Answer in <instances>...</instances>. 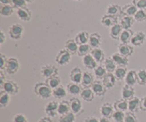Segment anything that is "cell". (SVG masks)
Returning <instances> with one entry per match:
<instances>
[{"instance_id":"d590c367","label":"cell","mask_w":146,"mask_h":122,"mask_svg":"<svg viewBox=\"0 0 146 122\" xmlns=\"http://www.w3.org/2000/svg\"><path fill=\"white\" fill-rule=\"evenodd\" d=\"M128 69L125 67H117L116 69L113 72L114 76L117 81H124L127 74H128Z\"/></svg>"},{"instance_id":"f6af8a7d","label":"cell","mask_w":146,"mask_h":122,"mask_svg":"<svg viewBox=\"0 0 146 122\" xmlns=\"http://www.w3.org/2000/svg\"><path fill=\"white\" fill-rule=\"evenodd\" d=\"M76 114L71 111L66 114L60 116L58 118V122H76Z\"/></svg>"},{"instance_id":"ab89813d","label":"cell","mask_w":146,"mask_h":122,"mask_svg":"<svg viewBox=\"0 0 146 122\" xmlns=\"http://www.w3.org/2000/svg\"><path fill=\"white\" fill-rule=\"evenodd\" d=\"M45 82L51 87L52 89L56 88L58 86H60L61 84V77L58 75L54 76V77H51L50 78L46 79Z\"/></svg>"},{"instance_id":"4fadbf2b","label":"cell","mask_w":146,"mask_h":122,"mask_svg":"<svg viewBox=\"0 0 146 122\" xmlns=\"http://www.w3.org/2000/svg\"><path fill=\"white\" fill-rule=\"evenodd\" d=\"M83 73H84V71L81 70V69L80 67H74L71 70L69 74V78L71 82L81 84V79H82L83 77Z\"/></svg>"},{"instance_id":"be15d7a7","label":"cell","mask_w":146,"mask_h":122,"mask_svg":"<svg viewBox=\"0 0 146 122\" xmlns=\"http://www.w3.org/2000/svg\"><path fill=\"white\" fill-rule=\"evenodd\" d=\"M73 1H81L82 0H73Z\"/></svg>"},{"instance_id":"30bf717a","label":"cell","mask_w":146,"mask_h":122,"mask_svg":"<svg viewBox=\"0 0 146 122\" xmlns=\"http://www.w3.org/2000/svg\"><path fill=\"white\" fill-rule=\"evenodd\" d=\"M114 112H115V109H114L113 104L109 102L104 103L100 107V114L103 117L108 119L112 118Z\"/></svg>"},{"instance_id":"52a82bcc","label":"cell","mask_w":146,"mask_h":122,"mask_svg":"<svg viewBox=\"0 0 146 122\" xmlns=\"http://www.w3.org/2000/svg\"><path fill=\"white\" fill-rule=\"evenodd\" d=\"M58 102L56 101H48L44 107V112L48 117L54 118L58 114Z\"/></svg>"},{"instance_id":"6da1fadb","label":"cell","mask_w":146,"mask_h":122,"mask_svg":"<svg viewBox=\"0 0 146 122\" xmlns=\"http://www.w3.org/2000/svg\"><path fill=\"white\" fill-rule=\"evenodd\" d=\"M33 91L36 96L41 99H48L52 96L53 89L44 81V82H37L33 88Z\"/></svg>"},{"instance_id":"f35d334b","label":"cell","mask_w":146,"mask_h":122,"mask_svg":"<svg viewBox=\"0 0 146 122\" xmlns=\"http://www.w3.org/2000/svg\"><path fill=\"white\" fill-rule=\"evenodd\" d=\"M103 65L104 66V67H105L108 73H113L115 70L116 69L117 67H118L111 57L106 58L105 61L103 63Z\"/></svg>"},{"instance_id":"9a60e30c","label":"cell","mask_w":146,"mask_h":122,"mask_svg":"<svg viewBox=\"0 0 146 122\" xmlns=\"http://www.w3.org/2000/svg\"><path fill=\"white\" fill-rule=\"evenodd\" d=\"M118 52L125 57H131L134 53V47L130 44H120L118 47Z\"/></svg>"},{"instance_id":"44dd1931","label":"cell","mask_w":146,"mask_h":122,"mask_svg":"<svg viewBox=\"0 0 146 122\" xmlns=\"http://www.w3.org/2000/svg\"><path fill=\"white\" fill-rule=\"evenodd\" d=\"M135 21V20L133 17L123 15L120 19L119 24H121L123 29H132Z\"/></svg>"},{"instance_id":"6f0895ef","label":"cell","mask_w":146,"mask_h":122,"mask_svg":"<svg viewBox=\"0 0 146 122\" xmlns=\"http://www.w3.org/2000/svg\"><path fill=\"white\" fill-rule=\"evenodd\" d=\"M84 122H99V119H97L96 117H88L84 119Z\"/></svg>"},{"instance_id":"8992f818","label":"cell","mask_w":146,"mask_h":122,"mask_svg":"<svg viewBox=\"0 0 146 122\" xmlns=\"http://www.w3.org/2000/svg\"><path fill=\"white\" fill-rule=\"evenodd\" d=\"M1 89L11 96L17 95L19 92V86L13 80H7Z\"/></svg>"},{"instance_id":"8d00e7d4","label":"cell","mask_w":146,"mask_h":122,"mask_svg":"<svg viewBox=\"0 0 146 122\" xmlns=\"http://www.w3.org/2000/svg\"><path fill=\"white\" fill-rule=\"evenodd\" d=\"M138 9L135 5L131 3V4H128L124 5L122 7V11L123 15L130 16V17H134L135 14H136Z\"/></svg>"},{"instance_id":"b9f144b4","label":"cell","mask_w":146,"mask_h":122,"mask_svg":"<svg viewBox=\"0 0 146 122\" xmlns=\"http://www.w3.org/2000/svg\"><path fill=\"white\" fill-rule=\"evenodd\" d=\"M14 12V8L10 4L8 5H3L1 4L0 6V14L1 16L4 17H8L12 15Z\"/></svg>"},{"instance_id":"6125c7cd","label":"cell","mask_w":146,"mask_h":122,"mask_svg":"<svg viewBox=\"0 0 146 122\" xmlns=\"http://www.w3.org/2000/svg\"><path fill=\"white\" fill-rule=\"evenodd\" d=\"M26 1H27V3H29V4H31V3H33L34 2L35 0H25Z\"/></svg>"},{"instance_id":"7a4b0ae2","label":"cell","mask_w":146,"mask_h":122,"mask_svg":"<svg viewBox=\"0 0 146 122\" xmlns=\"http://www.w3.org/2000/svg\"><path fill=\"white\" fill-rule=\"evenodd\" d=\"M24 32V28L21 24L15 23L9 29V36L13 40H19L22 38Z\"/></svg>"},{"instance_id":"4316f807","label":"cell","mask_w":146,"mask_h":122,"mask_svg":"<svg viewBox=\"0 0 146 122\" xmlns=\"http://www.w3.org/2000/svg\"><path fill=\"white\" fill-rule=\"evenodd\" d=\"M67 90V92L72 96H78L81 94L83 88L81 85L76 83L70 82L66 87Z\"/></svg>"},{"instance_id":"816d5d0a","label":"cell","mask_w":146,"mask_h":122,"mask_svg":"<svg viewBox=\"0 0 146 122\" xmlns=\"http://www.w3.org/2000/svg\"><path fill=\"white\" fill-rule=\"evenodd\" d=\"M12 122H28V120L24 114H17L13 117Z\"/></svg>"},{"instance_id":"8fae6325","label":"cell","mask_w":146,"mask_h":122,"mask_svg":"<svg viewBox=\"0 0 146 122\" xmlns=\"http://www.w3.org/2000/svg\"><path fill=\"white\" fill-rule=\"evenodd\" d=\"M17 17L21 21H24V22H28V21H31V18H32V13L30 9L28 7H22L17 9L16 11Z\"/></svg>"},{"instance_id":"ffe728a7","label":"cell","mask_w":146,"mask_h":122,"mask_svg":"<svg viewBox=\"0 0 146 122\" xmlns=\"http://www.w3.org/2000/svg\"><path fill=\"white\" fill-rule=\"evenodd\" d=\"M102 43V37L98 32H94L90 34L88 44L92 47V49L100 48V46Z\"/></svg>"},{"instance_id":"94428289","label":"cell","mask_w":146,"mask_h":122,"mask_svg":"<svg viewBox=\"0 0 146 122\" xmlns=\"http://www.w3.org/2000/svg\"><path fill=\"white\" fill-rule=\"evenodd\" d=\"M99 122H111V121H110V119L101 117V118L99 119Z\"/></svg>"},{"instance_id":"3957f363","label":"cell","mask_w":146,"mask_h":122,"mask_svg":"<svg viewBox=\"0 0 146 122\" xmlns=\"http://www.w3.org/2000/svg\"><path fill=\"white\" fill-rule=\"evenodd\" d=\"M71 54L65 49L60 50L55 57V61L58 65L61 67L67 65L71 60Z\"/></svg>"},{"instance_id":"11a10c76","label":"cell","mask_w":146,"mask_h":122,"mask_svg":"<svg viewBox=\"0 0 146 122\" xmlns=\"http://www.w3.org/2000/svg\"><path fill=\"white\" fill-rule=\"evenodd\" d=\"M6 81L7 80H6L5 73L2 70H0V87H1V88L3 87V85L6 82Z\"/></svg>"},{"instance_id":"d6a6232c","label":"cell","mask_w":146,"mask_h":122,"mask_svg":"<svg viewBox=\"0 0 146 122\" xmlns=\"http://www.w3.org/2000/svg\"><path fill=\"white\" fill-rule=\"evenodd\" d=\"M140 99L138 97H134L128 101V111L133 113H138L140 109Z\"/></svg>"},{"instance_id":"60d3db41","label":"cell","mask_w":146,"mask_h":122,"mask_svg":"<svg viewBox=\"0 0 146 122\" xmlns=\"http://www.w3.org/2000/svg\"><path fill=\"white\" fill-rule=\"evenodd\" d=\"M92 47L89 45V44H82V45H79L78 49V52H77V55L80 57H84L85 56L88 55V54H91V51H92Z\"/></svg>"},{"instance_id":"681fc988","label":"cell","mask_w":146,"mask_h":122,"mask_svg":"<svg viewBox=\"0 0 146 122\" xmlns=\"http://www.w3.org/2000/svg\"><path fill=\"white\" fill-rule=\"evenodd\" d=\"M27 1L25 0H12L11 1V6L16 9L27 7Z\"/></svg>"},{"instance_id":"603a6c76","label":"cell","mask_w":146,"mask_h":122,"mask_svg":"<svg viewBox=\"0 0 146 122\" xmlns=\"http://www.w3.org/2000/svg\"><path fill=\"white\" fill-rule=\"evenodd\" d=\"M78 47L79 45L77 44L74 39H69L66 40L64 44V49H66L71 55L77 54Z\"/></svg>"},{"instance_id":"c3c4849f","label":"cell","mask_w":146,"mask_h":122,"mask_svg":"<svg viewBox=\"0 0 146 122\" xmlns=\"http://www.w3.org/2000/svg\"><path fill=\"white\" fill-rule=\"evenodd\" d=\"M124 122H139L138 121V119L137 116L135 115V113L131 112V111H128L125 113V120Z\"/></svg>"},{"instance_id":"f907efd6","label":"cell","mask_w":146,"mask_h":122,"mask_svg":"<svg viewBox=\"0 0 146 122\" xmlns=\"http://www.w3.org/2000/svg\"><path fill=\"white\" fill-rule=\"evenodd\" d=\"M132 4L138 9H146V0H132Z\"/></svg>"},{"instance_id":"7c38bea8","label":"cell","mask_w":146,"mask_h":122,"mask_svg":"<svg viewBox=\"0 0 146 122\" xmlns=\"http://www.w3.org/2000/svg\"><path fill=\"white\" fill-rule=\"evenodd\" d=\"M91 89L93 90L95 95L99 97H104L107 91V89L106 88L102 81H100V80H95L92 87H91Z\"/></svg>"},{"instance_id":"9c48e42d","label":"cell","mask_w":146,"mask_h":122,"mask_svg":"<svg viewBox=\"0 0 146 122\" xmlns=\"http://www.w3.org/2000/svg\"><path fill=\"white\" fill-rule=\"evenodd\" d=\"M146 40V34L143 31H138L134 32L133 36L131 39V44L133 47H141L144 44Z\"/></svg>"},{"instance_id":"836d02e7","label":"cell","mask_w":146,"mask_h":122,"mask_svg":"<svg viewBox=\"0 0 146 122\" xmlns=\"http://www.w3.org/2000/svg\"><path fill=\"white\" fill-rule=\"evenodd\" d=\"M71 111V107H70L69 101L63 100L58 102V114L59 116L64 115Z\"/></svg>"},{"instance_id":"7bdbcfd3","label":"cell","mask_w":146,"mask_h":122,"mask_svg":"<svg viewBox=\"0 0 146 122\" xmlns=\"http://www.w3.org/2000/svg\"><path fill=\"white\" fill-rule=\"evenodd\" d=\"M94 73L96 78L98 79L99 80V79H103L104 77L106 75V74L108 72H107L106 69L104 65H102V64H99V65L97 66L96 68L94 70Z\"/></svg>"},{"instance_id":"e575fe53","label":"cell","mask_w":146,"mask_h":122,"mask_svg":"<svg viewBox=\"0 0 146 122\" xmlns=\"http://www.w3.org/2000/svg\"><path fill=\"white\" fill-rule=\"evenodd\" d=\"M133 34L134 32L132 29H123L119 41H121V44H131V39Z\"/></svg>"},{"instance_id":"9f6ffc18","label":"cell","mask_w":146,"mask_h":122,"mask_svg":"<svg viewBox=\"0 0 146 122\" xmlns=\"http://www.w3.org/2000/svg\"><path fill=\"white\" fill-rule=\"evenodd\" d=\"M6 40H7V36L5 33L2 30H1L0 31V45H3L6 42Z\"/></svg>"},{"instance_id":"cb8c5ba5","label":"cell","mask_w":146,"mask_h":122,"mask_svg":"<svg viewBox=\"0 0 146 122\" xmlns=\"http://www.w3.org/2000/svg\"><path fill=\"white\" fill-rule=\"evenodd\" d=\"M82 64L84 67L88 69L94 70L98 66V63L96 62L94 57L91 54L85 56L82 58Z\"/></svg>"},{"instance_id":"7dc6e473","label":"cell","mask_w":146,"mask_h":122,"mask_svg":"<svg viewBox=\"0 0 146 122\" xmlns=\"http://www.w3.org/2000/svg\"><path fill=\"white\" fill-rule=\"evenodd\" d=\"M125 112L115 111L113 115L112 119H113L114 122H124V120H125Z\"/></svg>"},{"instance_id":"bcb514c9","label":"cell","mask_w":146,"mask_h":122,"mask_svg":"<svg viewBox=\"0 0 146 122\" xmlns=\"http://www.w3.org/2000/svg\"><path fill=\"white\" fill-rule=\"evenodd\" d=\"M133 17L138 22L146 21V9H138Z\"/></svg>"},{"instance_id":"ee69618b","label":"cell","mask_w":146,"mask_h":122,"mask_svg":"<svg viewBox=\"0 0 146 122\" xmlns=\"http://www.w3.org/2000/svg\"><path fill=\"white\" fill-rule=\"evenodd\" d=\"M137 84L139 86L146 85V69H141L137 71Z\"/></svg>"},{"instance_id":"ac0fdd59","label":"cell","mask_w":146,"mask_h":122,"mask_svg":"<svg viewBox=\"0 0 146 122\" xmlns=\"http://www.w3.org/2000/svg\"><path fill=\"white\" fill-rule=\"evenodd\" d=\"M94 81V77L91 72L84 71L81 82V85L83 88H91Z\"/></svg>"},{"instance_id":"7402d4cb","label":"cell","mask_w":146,"mask_h":122,"mask_svg":"<svg viewBox=\"0 0 146 122\" xmlns=\"http://www.w3.org/2000/svg\"><path fill=\"white\" fill-rule=\"evenodd\" d=\"M116 81L117 80L113 73H107L106 75L102 79L103 84H104L107 89H111L113 88L116 84Z\"/></svg>"},{"instance_id":"74e56055","label":"cell","mask_w":146,"mask_h":122,"mask_svg":"<svg viewBox=\"0 0 146 122\" xmlns=\"http://www.w3.org/2000/svg\"><path fill=\"white\" fill-rule=\"evenodd\" d=\"M11 101V95L1 89L0 91V107L1 109L8 107Z\"/></svg>"},{"instance_id":"2e32d148","label":"cell","mask_w":146,"mask_h":122,"mask_svg":"<svg viewBox=\"0 0 146 122\" xmlns=\"http://www.w3.org/2000/svg\"><path fill=\"white\" fill-rule=\"evenodd\" d=\"M135 89L132 86H129L128 84H124L121 89V97L126 101H129L131 99L133 98L135 96Z\"/></svg>"},{"instance_id":"277c9868","label":"cell","mask_w":146,"mask_h":122,"mask_svg":"<svg viewBox=\"0 0 146 122\" xmlns=\"http://www.w3.org/2000/svg\"><path fill=\"white\" fill-rule=\"evenodd\" d=\"M58 72H59L58 69L55 65L51 64H47L42 66L40 69V74L45 79L58 75Z\"/></svg>"},{"instance_id":"5bb4252c","label":"cell","mask_w":146,"mask_h":122,"mask_svg":"<svg viewBox=\"0 0 146 122\" xmlns=\"http://www.w3.org/2000/svg\"><path fill=\"white\" fill-rule=\"evenodd\" d=\"M106 14L115 17H121L123 16L122 7L118 4H111L107 7Z\"/></svg>"},{"instance_id":"1f68e13d","label":"cell","mask_w":146,"mask_h":122,"mask_svg":"<svg viewBox=\"0 0 146 122\" xmlns=\"http://www.w3.org/2000/svg\"><path fill=\"white\" fill-rule=\"evenodd\" d=\"M113 107L115 111L125 112L128 111V101H126L123 99L116 100L114 102Z\"/></svg>"},{"instance_id":"db71d44e","label":"cell","mask_w":146,"mask_h":122,"mask_svg":"<svg viewBox=\"0 0 146 122\" xmlns=\"http://www.w3.org/2000/svg\"><path fill=\"white\" fill-rule=\"evenodd\" d=\"M140 109L143 111H146V96L140 99Z\"/></svg>"},{"instance_id":"d4e9b609","label":"cell","mask_w":146,"mask_h":122,"mask_svg":"<svg viewBox=\"0 0 146 122\" xmlns=\"http://www.w3.org/2000/svg\"><path fill=\"white\" fill-rule=\"evenodd\" d=\"M89 37H90L89 33H88L87 31L83 30V31H81L78 33H77V34L76 35L74 39H75V41H76V43L78 44V45H82V44H88Z\"/></svg>"},{"instance_id":"f5cc1de1","label":"cell","mask_w":146,"mask_h":122,"mask_svg":"<svg viewBox=\"0 0 146 122\" xmlns=\"http://www.w3.org/2000/svg\"><path fill=\"white\" fill-rule=\"evenodd\" d=\"M7 60H8V58L6 57V55L3 54H0V70H2V71L5 70Z\"/></svg>"},{"instance_id":"4dcf8cb0","label":"cell","mask_w":146,"mask_h":122,"mask_svg":"<svg viewBox=\"0 0 146 122\" xmlns=\"http://www.w3.org/2000/svg\"><path fill=\"white\" fill-rule=\"evenodd\" d=\"M125 84L133 87L137 84V71L134 69L129 70L128 71L126 77L124 79Z\"/></svg>"},{"instance_id":"91938a15","label":"cell","mask_w":146,"mask_h":122,"mask_svg":"<svg viewBox=\"0 0 146 122\" xmlns=\"http://www.w3.org/2000/svg\"><path fill=\"white\" fill-rule=\"evenodd\" d=\"M11 1L12 0H0V3L3 5H8V4L11 5Z\"/></svg>"},{"instance_id":"f1b7e54d","label":"cell","mask_w":146,"mask_h":122,"mask_svg":"<svg viewBox=\"0 0 146 122\" xmlns=\"http://www.w3.org/2000/svg\"><path fill=\"white\" fill-rule=\"evenodd\" d=\"M67 90L66 87H64L63 85L58 86L56 88L54 89L52 91V96L56 99H63L65 98L67 95Z\"/></svg>"},{"instance_id":"ba28073f","label":"cell","mask_w":146,"mask_h":122,"mask_svg":"<svg viewBox=\"0 0 146 122\" xmlns=\"http://www.w3.org/2000/svg\"><path fill=\"white\" fill-rule=\"evenodd\" d=\"M71 111L75 114L76 115H79L84 111L83 104L81 100L77 97H72L69 100Z\"/></svg>"},{"instance_id":"484cf974","label":"cell","mask_w":146,"mask_h":122,"mask_svg":"<svg viewBox=\"0 0 146 122\" xmlns=\"http://www.w3.org/2000/svg\"><path fill=\"white\" fill-rule=\"evenodd\" d=\"M123 30V27H121L119 23L115 24V25L110 28V37L112 39L118 41V40H120V37H121V34H122Z\"/></svg>"},{"instance_id":"f546056e","label":"cell","mask_w":146,"mask_h":122,"mask_svg":"<svg viewBox=\"0 0 146 122\" xmlns=\"http://www.w3.org/2000/svg\"><path fill=\"white\" fill-rule=\"evenodd\" d=\"M80 97L86 102H91L94 99L95 94L91 89V88H83L82 91L80 94Z\"/></svg>"},{"instance_id":"e0dca14e","label":"cell","mask_w":146,"mask_h":122,"mask_svg":"<svg viewBox=\"0 0 146 122\" xmlns=\"http://www.w3.org/2000/svg\"><path fill=\"white\" fill-rule=\"evenodd\" d=\"M101 23L104 27H107V28H111V27H112L115 24H118V18L106 14L101 17Z\"/></svg>"},{"instance_id":"83f0119b","label":"cell","mask_w":146,"mask_h":122,"mask_svg":"<svg viewBox=\"0 0 146 122\" xmlns=\"http://www.w3.org/2000/svg\"><path fill=\"white\" fill-rule=\"evenodd\" d=\"M91 54L94 57V59L96 61L98 64H102L106 59V54L104 50L101 48L93 49Z\"/></svg>"},{"instance_id":"5b68a950","label":"cell","mask_w":146,"mask_h":122,"mask_svg":"<svg viewBox=\"0 0 146 122\" xmlns=\"http://www.w3.org/2000/svg\"><path fill=\"white\" fill-rule=\"evenodd\" d=\"M20 68V64L19 60L15 57H9L7 60L5 71L7 74L9 75H14L18 72Z\"/></svg>"},{"instance_id":"680465c9","label":"cell","mask_w":146,"mask_h":122,"mask_svg":"<svg viewBox=\"0 0 146 122\" xmlns=\"http://www.w3.org/2000/svg\"><path fill=\"white\" fill-rule=\"evenodd\" d=\"M37 122H54V121H53V119L51 117H48V116H46V117H41V118Z\"/></svg>"},{"instance_id":"d6986e66","label":"cell","mask_w":146,"mask_h":122,"mask_svg":"<svg viewBox=\"0 0 146 122\" xmlns=\"http://www.w3.org/2000/svg\"><path fill=\"white\" fill-rule=\"evenodd\" d=\"M111 58L115 61L118 67H127L129 64V59L124 56L121 55L118 52L114 53L111 55Z\"/></svg>"}]
</instances>
